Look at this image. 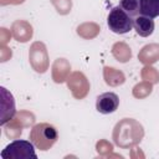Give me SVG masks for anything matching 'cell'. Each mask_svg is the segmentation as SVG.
<instances>
[{"label":"cell","instance_id":"6da1fadb","mask_svg":"<svg viewBox=\"0 0 159 159\" xmlns=\"http://www.w3.org/2000/svg\"><path fill=\"white\" fill-rule=\"evenodd\" d=\"M1 159H37L35 145L31 140L15 139L0 153Z\"/></svg>","mask_w":159,"mask_h":159},{"label":"cell","instance_id":"7a4b0ae2","mask_svg":"<svg viewBox=\"0 0 159 159\" xmlns=\"http://www.w3.org/2000/svg\"><path fill=\"white\" fill-rule=\"evenodd\" d=\"M57 138H58V134L56 128L47 123L36 124L30 133V140L40 150L50 149L56 143Z\"/></svg>","mask_w":159,"mask_h":159},{"label":"cell","instance_id":"3957f363","mask_svg":"<svg viewBox=\"0 0 159 159\" xmlns=\"http://www.w3.org/2000/svg\"><path fill=\"white\" fill-rule=\"evenodd\" d=\"M133 17L128 15L119 6H114L111 9L107 16V26L108 29L118 35H124L129 32L133 27Z\"/></svg>","mask_w":159,"mask_h":159},{"label":"cell","instance_id":"277c9868","mask_svg":"<svg viewBox=\"0 0 159 159\" xmlns=\"http://www.w3.org/2000/svg\"><path fill=\"white\" fill-rule=\"evenodd\" d=\"M119 106V97L114 92H104L97 97L96 109L102 114H111L117 111Z\"/></svg>","mask_w":159,"mask_h":159},{"label":"cell","instance_id":"5b68a950","mask_svg":"<svg viewBox=\"0 0 159 159\" xmlns=\"http://www.w3.org/2000/svg\"><path fill=\"white\" fill-rule=\"evenodd\" d=\"M133 27L135 30V32L142 36V37H148L153 34L154 31V21L150 17L143 16V15H138L135 16V19L133 20Z\"/></svg>","mask_w":159,"mask_h":159},{"label":"cell","instance_id":"8992f818","mask_svg":"<svg viewBox=\"0 0 159 159\" xmlns=\"http://www.w3.org/2000/svg\"><path fill=\"white\" fill-rule=\"evenodd\" d=\"M139 14L150 19L159 16V0H139Z\"/></svg>","mask_w":159,"mask_h":159},{"label":"cell","instance_id":"52a82bcc","mask_svg":"<svg viewBox=\"0 0 159 159\" xmlns=\"http://www.w3.org/2000/svg\"><path fill=\"white\" fill-rule=\"evenodd\" d=\"M118 6L132 17L138 16L139 14V0H119Z\"/></svg>","mask_w":159,"mask_h":159}]
</instances>
